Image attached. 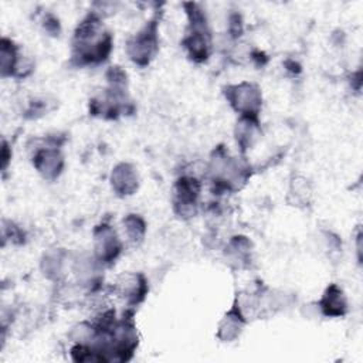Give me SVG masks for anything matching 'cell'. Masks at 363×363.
I'll use <instances>...</instances> for the list:
<instances>
[{
  "label": "cell",
  "mask_w": 363,
  "mask_h": 363,
  "mask_svg": "<svg viewBox=\"0 0 363 363\" xmlns=\"http://www.w3.org/2000/svg\"><path fill=\"white\" fill-rule=\"evenodd\" d=\"M0 55H1V71H3V75H11L14 72L17 60L20 57L17 54V50L13 45L11 41H9L6 38L1 41V54Z\"/></svg>",
  "instance_id": "11"
},
{
  "label": "cell",
  "mask_w": 363,
  "mask_h": 363,
  "mask_svg": "<svg viewBox=\"0 0 363 363\" xmlns=\"http://www.w3.org/2000/svg\"><path fill=\"white\" fill-rule=\"evenodd\" d=\"M320 308L328 316H342L347 309L346 296L337 285H330L323 298L320 299Z\"/></svg>",
  "instance_id": "7"
},
{
  "label": "cell",
  "mask_w": 363,
  "mask_h": 363,
  "mask_svg": "<svg viewBox=\"0 0 363 363\" xmlns=\"http://www.w3.org/2000/svg\"><path fill=\"white\" fill-rule=\"evenodd\" d=\"M157 50L156 24H147L142 31L128 41V54L139 65H146Z\"/></svg>",
  "instance_id": "2"
},
{
  "label": "cell",
  "mask_w": 363,
  "mask_h": 363,
  "mask_svg": "<svg viewBox=\"0 0 363 363\" xmlns=\"http://www.w3.org/2000/svg\"><path fill=\"white\" fill-rule=\"evenodd\" d=\"M242 325H244V316L241 315V312L237 308H234L224 316V319L220 325L218 336L221 339H224L225 342H228L240 335Z\"/></svg>",
  "instance_id": "9"
},
{
  "label": "cell",
  "mask_w": 363,
  "mask_h": 363,
  "mask_svg": "<svg viewBox=\"0 0 363 363\" xmlns=\"http://www.w3.org/2000/svg\"><path fill=\"white\" fill-rule=\"evenodd\" d=\"M189 54L196 61H204L210 52V40L206 28H193L184 41Z\"/></svg>",
  "instance_id": "8"
},
{
  "label": "cell",
  "mask_w": 363,
  "mask_h": 363,
  "mask_svg": "<svg viewBox=\"0 0 363 363\" xmlns=\"http://www.w3.org/2000/svg\"><path fill=\"white\" fill-rule=\"evenodd\" d=\"M123 228L126 231L128 240L138 244L139 241L143 240L145 235V221L136 216V214H129L123 220Z\"/></svg>",
  "instance_id": "12"
},
{
  "label": "cell",
  "mask_w": 363,
  "mask_h": 363,
  "mask_svg": "<svg viewBox=\"0 0 363 363\" xmlns=\"http://www.w3.org/2000/svg\"><path fill=\"white\" fill-rule=\"evenodd\" d=\"M225 96L233 108L242 116L257 118L261 106V92L254 84L242 82L240 85L230 86L225 92Z\"/></svg>",
  "instance_id": "1"
},
{
  "label": "cell",
  "mask_w": 363,
  "mask_h": 363,
  "mask_svg": "<svg viewBox=\"0 0 363 363\" xmlns=\"http://www.w3.org/2000/svg\"><path fill=\"white\" fill-rule=\"evenodd\" d=\"M34 166L47 179H55L64 166V159L60 150L54 147L41 149L34 155Z\"/></svg>",
  "instance_id": "4"
},
{
  "label": "cell",
  "mask_w": 363,
  "mask_h": 363,
  "mask_svg": "<svg viewBox=\"0 0 363 363\" xmlns=\"http://www.w3.org/2000/svg\"><path fill=\"white\" fill-rule=\"evenodd\" d=\"M257 130V118L252 116H242L237 123V142L241 145L242 149H247L252 145L255 139Z\"/></svg>",
  "instance_id": "10"
},
{
  "label": "cell",
  "mask_w": 363,
  "mask_h": 363,
  "mask_svg": "<svg viewBox=\"0 0 363 363\" xmlns=\"http://www.w3.org/2000/svg\"><path fill=\"white\" fill-rule=\"evenodd\" d=\"M118 289L129 302L138 303L145 298L146 281L140 274H126L118 281Z\"/></svg>",
  "instance_id": "6"
},
{
  "label": "cell",
  "mask_w": 363,
  "mask_h": 363,
  "mask_svg": "<svg viewBox=\"0 0 363 363\" xmlns=\"http://www.w3.org/2000/svg\"><path fill=\"white\" fill-rule=\"evenodd\" d=\"M289 193H296V201H302V203H305V201L308 203V200L311 197V190H309L305 179H295L292 182Z\"/></svg>",
  "instance_id": "13"
},
{
  "label": "cell",
  "mask_w": 363,
  "mask_h": 363,
  "mask_svg": "<svg viewBox=\"0 0 363 363\" xmlns=\"http://www.w3.org/2000/svg\"><path fill=\"white\" fill-rule=\"evenodd\" d=\"M113 190L121 196L132 194L138 189V174L129 163L118 164L111 176Z\"/></svg>",
  "instance_id": "5"
},
{
  "label": "cell",
  "mask_w": 363,
  "mask_h": 363,
  "mask_svg": "<svg viewBox=\"0 0 363 363\" xmlns=\"http://www.w3.org/2000/svg\"><path fill=\"white\" fill-rule=\"evenodd\" d=\"M121 251V242L109 225H99L95 230V254L101 262L113 261Z\"/></svg>",
  "instance_id": "3"
}]
</instances>
